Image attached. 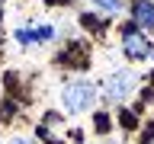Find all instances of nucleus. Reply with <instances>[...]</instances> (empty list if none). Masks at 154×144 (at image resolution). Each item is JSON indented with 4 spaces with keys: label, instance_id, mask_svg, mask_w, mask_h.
<instances>
[{
    "label": "nucleus",
    "instance_id": "nucleus-1",
    "mask_svg": "<svg viewBox=\"0 0 154 144\" xmlns=\"http://www.w3.org/2000/svg\"><path fill=\"white\" fill-rule=\"evenodd\" d=\"M61 103H64V109L71 115L87 112V109L96 103V83L93 80H71V83L64 86V93H61Z\"/></svg>",
    "mask_w": 154,
    "mask_h": 144
},
{
    "label": "nucleus",
    "instance_id": "nucleus-2",
    "mask_svg": "<svg viewBox=\"0 0 154 144\" xmlns=\"http://www.w3.org/2000/svg\"><path fill=\"white\" fill-rule=\"evenodd\" d=\"M122 51L132 61H148V58L154 55V45H151V38L144 35L138 26H125L122 32Z\"/></svg>",
    "mask_w": 154,
    "mask_h": 144
},
{
    "label": "nucleus",
    "instance_id": "nucleus-3",
    "mask_svg": "<svg viewBox=\"0 0 154 144\" xmlns=\"http://www.w3.org/2000/svg\"><path fill=\"white\" fill-rule=\"evenodd\" d=\"M135 83H138V77H135L132 70H116V74L103 83V96L109 103H125V99L132 96Z\"/></svg>",
    "mask_w": 154,
    "mask_h": 144
},
{
    "label": "nucleus",
    "instance_id": "nucleus-4",
    "mask_svg": "<svg viewBox=\"0 0 154 144\" xmlns=\"http://www.w3.org/2000/svg\"><path fill=\"white\" fill-rule=\"evenodd\" d=\"M51 38H58L55 26H23V29H16L19 45H42V42H51Z\"/></svg>",
    "mask_w": 154,
    "mask_h": 144
},
{
    "label": "nucleus",
    "instance_id": "nucleus-5",
    "mask_svg": "<svg viewBox=\"0 0 154 144\" xmlns=\"http://www.w3.org/2000/svg\"><path fill=\"white\" fill-rule=\"evenodd\" d=\"M132 19H135V26L151 29L154 26V3L151 0H135L132 3Z\"/></svg>",
    "mask_w": 154,
    "mask_h": 144
},
{
    "label": "nucleus",
    "instance_id": "nucleus-6",
    "mask_svg": "<svg viewBox=\"0 0 154 144\" xmlns=\"http://www.w3.org/2000/svg\"><path fill=\"white\" fill-rule=\"evenodd\" d=\"M90 3H93V7L100 10V13H109V16L122 10V0H90Z\"/></svg>",
    "mask_w": 154,
    "mask_h": 144
},
{
    "label": "nucleus",
    "instance_id": "nucleus-7",
    "mask_svg": "<svg viewBox=\"0 0 154 144\" xmlns=\"http://www.w3.org/2000/svg\"><path fill=\"white\" fill-rule=\"evenodd\" d=\"M10 144H35V141H32V138H26V134H19V138H13Z\"/></svg>",
    "mask_w": 154,
    "mask_h": 144
},
{
    "label": "nucleus",
    "instance_id": "nucleus-8",
    "mask_svg": "<svg viewBox=\"0 0 154 144\" xmlns=\"http://www.w3.org/2000/svg\"><path fill=\"white\" fill-rule=\"evenodd\" d=\"M96 128H109V118L106 115H96Z\"/></svg>",
    "mask_w": 154,
    "mask_h": 144
},
{
    "label": "nucleus",
    "instance_id": "nucleus-9",
    "mask_svg": "<svg viewBox=\"0 0 154 144\" xmlns=\"http://www.w3.org/2000/svg\"><path fill=\"white\" fill-rule=\"evenodd\" d=\"M103 144H116V141H103Z\"/></svg>",
    "mask_w": 154,
    "mask_h": 144
}]
</instances>
